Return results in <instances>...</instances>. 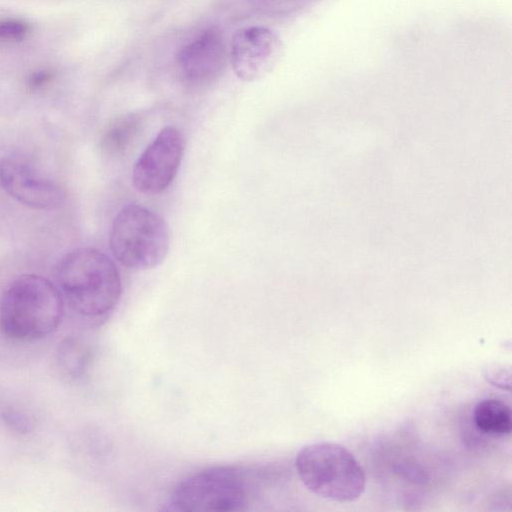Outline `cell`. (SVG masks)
I'll list each match as a JSON object with an SVG mask.
<instances>
[{"label": "cell", "instance_id": "cell-1", "mask_svg": "<svg viewBox=\"0 0 512 512\" xmlns=\"http://www.w3.org/2000/svg\"><path fill=\"white\" fill-rule=\"evenodd\" d=\"M62 296L79 315L102 319L119 303L122 282L114 262L95 248H78L66 254L57 267Z\"/></svg>", "mask_w": 512, "mask_h": 512}, {"label": "cell", "instance_id": "cell-2", "mask_svg": "<svg viewBox=\"0 0 512 512\" xmlns=\"http://www.w3.org/2000/svg\"><path fill=\"white\" fill-rule=\"evenodd\" d=\"M63 316L61 292L40 275L17 277L0 299V331L8 339L25 342L42 339L58 328Z\"/></svg>", "mask_w": 512, "mask_h": 512}, {"label": "cell", "instance_id": "cell-3", "mask_svg": "<svg viewBox=\"0 0 512 512\" xmlns=\"http://www.w3.org/2000/svg\"><path fill=\"white\" fill-rule=\"evenodd\" d=\"M249 471L237 466H211L186 476L174 487L169 505L184 512L247 510L256 493Z\"/></svg>", "mask_w": 512, "mask_h": 512}, {"label": "cell", "instance_id": "cell-4", "mask_svg": "<svg viewBox=\"0 0 512 512\" xmlns=\"http://www.w3.org/2000/svg\"><path fill=\"white\" fill-rule=\"evenodd\" d=\"M300 481L313 494L335 502H352L366 486L364 470L354 455L340 444L317 442L296 455Z\"/></svg>", "mask_w": 512, "mask_h": 512}, {"label": "cell", "instance_id": "cell-5", "mask_svg": "<svg viewBox=\"0 0 512 512\" xmlns=\"http://www.w3.org/2000/svg\"><path fill=\"white\" fill-rule=\"evenodd\" d=\"M109 245L113 256L123 266L147 270L160 265L170 246V233L164 219L141 205L129 204L115 216Z\"/></svg>", "mask_w": 512, "mask_h": 512}, {"label": "cell", "instance_id": "cell-6", "mask_svg": "<svg viewBox=\"0 0 512 512\" xmlns=\"http://www.w3.org/2000/svg\"><path fill=\"white\" fill-rule=\"evenodd\" d=\"M183 133L174 126L162 128L136 161L132 184L143 194H159L174 180L185 151Z\"/></svg>", "mask_w": 512, "mask_h": 512}, {"label": "cell", "instance_id": "cell-7", "mask_svg": "<svg viewBox=\"0 0 512 512\" xmlns=\"http://www.w3.org/2000/svg\"><path fill=\"white\" fill-rule=\"evenodd\" d=\"M277 33L265 26H248L233 35L228 58L234 74L242 81L264 78L274 67L281 52Z\"/></svg>", "mask_w": 512, "mask_h": 512}, {"label": "cell", "instance_id": "cell-8", "mask_svg": "<svg viewBox=\"0 0 512 512\" xmlns=\"http://www.w3.org/2000/svg\"><path fill=\"white\" fill-rule=\"evenodd\" d=\"M0 186L13 199L33 209L51 210L64 202L60 186L17 158L0 161Z\"/></svg>", "mask_w": 512, "mask_h": 512}, {"label": "cell", "instance_id": "cell-9", "mask_svg": "<svg viewBox=\"0 0 512 512\" xmlns=\"http://www.w3.org/2000/svg\"><path fill=\"white\" fill-rule=\"evenodd\" d=\"M228 53L219 30L209 28L181 47L177 64L182 77L192 85H205L223 72Z\"/></svg>", "mask_w": 512, "mask_h": 512}, {"label": "cell", "instance_id": "cell-10", "mask_svg": "<svg viewBox=\"0 0 512 512\" xmlns=\"http://www.w3.org/2000/svg\"><path fill=\"white\" fill-rule=\"evenodd\" d=\"M473 420L475 426L485 434L505 436L512 431L510 407L495 398L479 401L474 407Z\"/></svg>", "mask_w": 512, "mask_h": 512}, {"label": "cell", "instance_id": "cell-11", "mask_svg": "<svg viewBox=\"0 0 512 512\" xmlns=\"http://www.w3.org/2000/svg\"><path fill=\"white\" fill-rule=\"evenodd\" d=\"M140 120L131 114L117 119L105 131L102 148L108 154L117 155L125 151L139 130Z\"/></svg>", "mask_w": 512, "mask_h": 512}, {"label": "cell", "instance_id": "cell-12", "mask_svg": "<svg viewBox=\"0 0 512 512\" xmlns=\"http://www.w3.org/2000/svg\"><path fill=\"white\" fill-rule=\"evenodd\" d=\"M86 360V351L77 341L70 339L62 344L60 361L71 374H80Z\"/></svg>", "mask_w": 512, "mask_h": 512}, {"label": "cell", "instance_id": "cell-13", "mask_svg": "<svg viewBox=\"0 0 512 512\" xmlns=\"http://www.w3.org/2000/svg\"><path fill=\"white\" fill-rule=\"evenodd\" d=\"M30 31V26L20 19L0 20V41L10 42L22 40Z\"/></svg>", "mask_w": 512, "mask_h": 512}, {"label": "cell", "instance_id": "cell-14", "mask_svg": "<svg viewBox=\"0 0 512 512\" xmlns=\"http://www.w3.org/2000/svg\"><path fill=\"white\" fill-rule=\"evenodd\" d=\"M2 417L6 424H9L15 430L24 432L29 430L28 420L15 411H6L2 414Z\"/></svg>", "mask_w": 512, "mask_h": 512}, {"label": "cell", "instance_id": "cell-15", "mask_svg": "<svg viewBox=\"0 0 512 512\" xmlns=\"http://www.w3.org/2000/svg\"><path fill=\"white\" fill-rule=\"evenodd\" d=\"M52 75L48 71H38L31 75L29 78V86L33 89H37L42 87L45 83H47L51 79Z\"/></svg>", "mask_w": 512, "mask_h": 512}, {"label": "cell", "instance_id": "cell-16", "mask_svg": "<svg viewBox=\"0 0 512 512\" xmlns=\"http://www.w3.org/2000/svg\"><path fill=\"white\" fill-rule=\"evenodd\" d=\"M272 1H276V0H272Z\"/></svg>", "mask_w": 512, "mask_h": 512}]
</instances>
